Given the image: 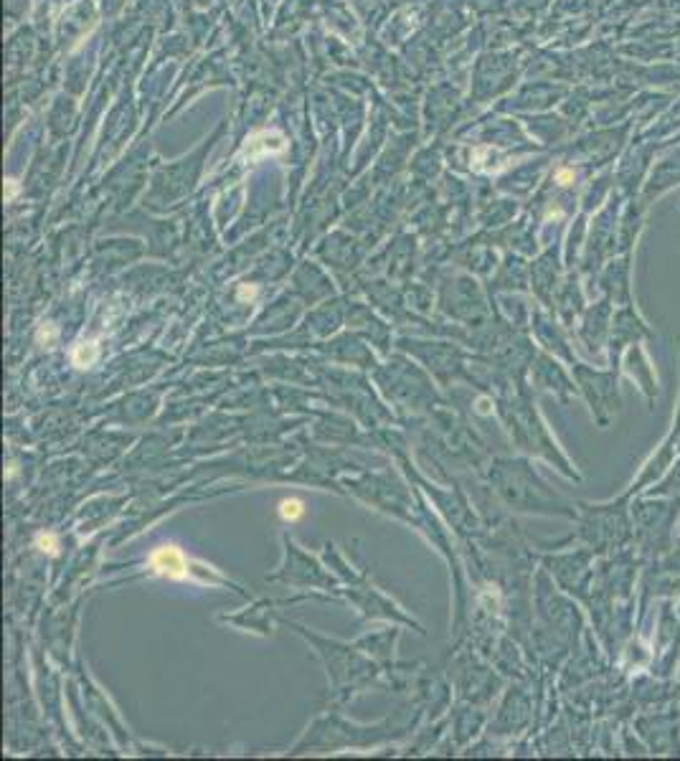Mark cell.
Returning a JSON list of instances; mask_svg holds the SVG:
<instances>
[{
	"instance_id": "obj_1",
	"label": "cell",
	"mask_w": 680,
	"mask_h": 761,
	"mask_svg": "<svg viewBox=\"0 0 680 761\" xmlns=\"http://www.w3.org/2000/svg\"><path fill=\"white\" fill-rule=\"evenodd\" d=\"M630 495L622 493L620 498L599 505H584V538L597 551H620L627 543L635 541V526H632V505Z\"/></svg>"
},
{
	"instance_id": "obj_2",
	"label": "cell",
	"mask_w": 680,
	"mask_h": 761,
	"mask_svg": "<svg viewBox=\"0 0 680 761\" xmlns=\"http://www.w3.org/2000/svg\"><path fill=\"white\" fill-rule=\"evenodd\" d=\"M640 500L632 503V526H635V541L642 551L655 553L668 551L675 538V521H678L680 500L670 498H650L637 495Z\"/></svg>"
},
{
	"instance_id": "obj_3",
	"label": "cell",
	"mask_w": 680,
	"mask_h": 761,
	"mask_svg": "<svg viewBox=\"0 0 680 761\" xmlns=\"http://www.w3.org/2000/svg\"><path fill=\"white\" fill-rule=\"evenodd\" d=\"M576 381L582 389L584 399L592 406V417L599 427H609L612 419L620 414L622 394H620V373L609 366L607 371L592 366H574Z\"/></svg>"
},
{
	"instance_id": "obj_4",
	"label": "cell",
	"mask_w": 680,
	"mask_h": 761,
	"mask_svg": "<svg viewBox=\"0 0 680 761\" xmlns=\"http://www.w3.org/2000/svg\"><path fill=\"white\" fill-rule=\"evenodd\" d=\"M650 335H653V330L635 310H620L615 315L612 330H609V366L622 371V358H625L627 348L648 340Z\"/></svg>"
},
{
	"instance_id": "obj_5",
	"label": "cell",
	"mask_w": 680,
	"mask_h": 761,
	"mask_svg": "<svg viewBox=\"0 0 680 761\" xmlns=\"http://www.w3.org/2000/svg\"><path fill=\"white\" fill-rule=\"evenodd\" d=\"M622 371L635 381L637 389H640L642 394H645V399H648V404L655 406V401H658V394H660V381H658V373H655L653 361H650V356L645 353L642 343L627 348L625 358H622Z\"/></svg>"
},
{
	"instance_id": "obj_6",
	"label": "cell",
	"mask_w": 680,
	"mask_h": 761,
	"mask_svg": "<svg viewBox=\"0 0 680 761\" xmlns=\"http://www.w3.org/2000/svg\"><path fill=\"white\" fill-rule=\"evenodd\" d=\"M153 569L158 574L168 576V579H186L188 569H186V559H183V553L178 551L176 546H163L153 553V559H150Z\"/></svg>"
},
{
	"instance_id": "obj_7",
	"label": "cell",
	"mask_w": 680,
	"mask_h": 761,
	"mask_svg": "<svg viewBox=\"0 0 680 761\" xmlns=\"http://www.w3.org/2000/svg\"><path fill=\"white\" fill-rule=\"evenodd\" d=\"M642 495H650V498H670L680 500V455L675 457V462L670 465V470L655 482L653 488H648Z\"/></svg>"
},
{
	"instance_id": "obj_8",
	"label": "cell",
	"mask_w": 680,
	"mask_h": 761,
	"mask_svg": "<svg viewBox=\"0 0 680 761\" xmlns=\"http://www.w3.org/2000/svg\"><path fill=\"white\" fill-rule=\"evenodd\" d=\"M280 513H282V518H287V521H297V518H300V515L305 513V508H302L300 500L290 498V500H282V503H280Z\"/></svg>"
},
{
	"instance_id": "obj_9",
	"label": "cell",
	"mask_w": 680,
	"mask_h": 761,
	"mask_svg": "<svg viewBox=\"0 0 680 761\" xmlns=\"http://www.w3.org/2000/svg\"><path fill=\"white\" fill-rule=\"evenodd\" d=\"M665 439L673 444V449L680 455V396H678V406H675V414H673V427H670L668 437Z\"/></svg>"
},
{
	"instance_id": "obj_10",
	"label": "cell",
	"mask_w": 680,
	"mask_h": 761,
	"mask_svg": "<svg viewBox=\"0 0 680 761\" xmlns=\"http://www.w3.org/2000/svg\"><path fill=\"white\" fill-rule=\"evenodd\" d=\"M94 358H97V348H94V343H89V348L87 345H79V351L74 353V363H77V366H87V363H92Z\"/></svg>"
},
{
	"instance_id": "obj_11",
	"label": "cell",
	"mask_w": 680,
	"mask_h": 761,
	"mask_svg": "<svg viewBox=\"0 0 680 761\" xmlns=\"http://www.w3.org/2000/svg\"><path fill=\"white\" fill-rule=\"evenodd\" d=\"M39 546L44 548V551L54 553V551H56V541H54V536H39Z\"/></svg>"
},
{
	"instance_id": "obj_12",
	"label": "cell",
	"mask_w": 680,
	"mask_h": 761,
	"mask_svg": "<svg viewBox=\"0 0 680 761\" xmlns=\"http://www.w3.org/2000/svg\"><path fill=\"white\" fill-rule=\"evenodd\" d=\"M571 178H574V173H571V170H561V173H559V181H561V183L571 181Z\"/></svg>"
},
{
	"instance_id": "obj_13",
	"label": "cell",
	"mask_w": 680,
	"mask_h": 761,
	"mask_svg": "<svg viewBox=\"0 0 680 761\" xmlns=\"http://www.w3.org/2000/svg\"><path fill=\"white\" fill-rule=\"evenodd\" d=\"M678 548H680V533H678Z\"/></svg>"
}]
</instances>
